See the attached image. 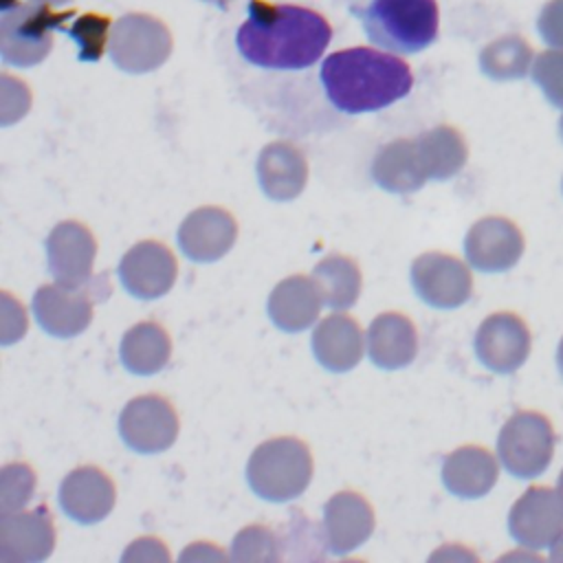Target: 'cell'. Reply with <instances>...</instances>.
Segmentation results:
<instances>
[{
    "mask_svg": "<svg viewBox=\"0 0 563 563\" xmlns=\"http://www.w3.org/2000/svg\"><path fill=\"white\" fill-rule=\"evenodd\" d=\"M422 167L429 178L444 180L462 169L466 161V147L462 136L446 125L433 128L416 139Z\"/></svg>",
    "mask_w": 563,
    "mask_h": 563,
    "instance_id": "4316f807",
    "label": "cell"
},
{
    "mask_svg": "<svg viewBox=\"0 0 563 563\" xmlns=\"http://www.w3.org/2000/svg\"><path fill=\"white\" fill-rule=\"evenodd\" d=\"M374 508L356 490H341L325 501L323 530L334 554H347L363 545L374 532Z\"/></svg>",
    "mask_w": 563,
    "mask_h": 563,
    "instance_id": "9a60e30c",
    "label": "cell"
},
{
    "mask_svg": "<svg viewBox=\"0 0 563 563\" xmlns=\"http://www.w3.org/2000/svg\"><path fill=\"white\" fill-rule=\"evenodd\" d=\"M330 37L328 20L308 7L249 0L246 20L238 29L235 44L253 66L301 70L323 55Z\"/></svg>",
    "mask_w": 563,
    "mask_h": 563,
    "instance_id": "6da1fadb",
    "label": "cell"
},
{
    "mask_svg": "<svg viewBox=\"0 0 563 563\" xmlns=\"http://www.w3.org/2000/svg\"><path fill=\"white\" fill-rule=\"evenodd\" d=\"M257 178L268 198L292 200L308 183V161L290 141H273L260 152Z\"/></svg>",
    "mask_w": 563,
    "mask_h": 563,
    "instance_id": "ac0fdd59",
    "label": "cell"
},
{
    "mask_svg": "<svg viewBox=\"0 0 563 563\" xmlns=\"http://www.w3.org/2000/svg\"><path fill=\"white\" fill-rule=\"evenodd\" d=\"M411 284L422 301L433 308H455L471 297L473 279L457 257L429 251L413 260Z\"/></svg>",
    "mask_w": 563,
    "mask_h": 563,
    "instance_id": "30bf717a",
    "label": "cell"
},
{
    "mask_svg": "<svg viewBox=\"0 0 563 563\" xmlns=\"http://www.w3.org/2000/svg\"><path fill=\"white\" fill-rule=\"evenodd\" d=\"M497 479V464L482 446H460L442 466L444 486L460 497H479Z\"/></svg>",
    "mask_w": 563,
    "mask_h": 563,
    "instance_id": "d4e9b609",
    "label": "cell"
},
{
    "mask_svg": "<svg viewBox=\"0 0 563 563\" xmlns=\"http://www.w3.org/2000/svg\"><path fill=\"white\" fill-rule=\"evenodd\" d=\"M418 332L400 312H380L367 330V354L380 369H400L416 358Z\"/></svg>",
    "mask_w": 563,
    "mask_h": 563,
    "instance_id": "ffe728a7",
    "label": "cell"
},
{
    "mask_svg": "<svg viewBox=\"0 0 563 563\" xmlns=\"http://www.w3.org/2000/svg\"><path fill=\"white\" fill-rule=\"evenodd\" d=\"M55 521L46 506L15 510L0 517V561L37 563L51 556L55 548Z\"/></svg>",
    "mask_w": 563,
    "mask_h": 563,
    "instance_id": "9c48e42d",
    "label": "cell"
},
{
    "mask_svg": "<svg viewBox=\"0 0 563 563\" xmlns=\"http://www.w3.org/2000/svg\"><path fill=\"white\" fill-rule=\"evenodd\" d=\"M178 413L165 396L145 394L132 398L119 416V433L136 453L167 451L178 438Z\"/></svg>",
    "mask_w": 563,
    "mask_h": 563,
    "instance_id": "52a82bcc",
    "label": "cell"
},
{
    "mask_svg": "<svg viewBox=\"0 0 563 563\" xmlns=\"http://www.w3.org/2000/svg\"><path fill=\"white\" fill-rule=\"evenodd\" d=\"M172 53L169 29L150 13H128L112 24L110 57L125 73L156 70Z\"/></svg>",
    "mask_w": 563,
    "mask_h": 563,
    "instance_id": "8992f818",
    "label": "cell"
},
{
    "mask_svg": "<svg viewBox=\"0 0 563 563\" xmlns=\"http://www.w3.org/2000/svg\"><path fill=\"white\" fill-rule=\"evenodd\" d=\"M238 238L235 218L222 207H200L178 227V246L194 262H216L224 257Z\"/></svg>",
    "mask_w": 563,
    "mask_h": 563,
    "instance_id": "4fadbf2b",
    "label": "cell"
},
{
    "mask_svg": "<svg viewBox=\"0 0 563 563\" xmlns=\"http://www.w3.org/2000/svg\"><path fill=\"white\" fill-rule=\"evenodd\" d=\"M202 2H209V4H216L218 9H227L233 0H202Z\"/></svg>",
    "mask_w": 563,
    "mask_h": 563,
    "instance_id": "836d02e7",
    "label": "cell"
},
{
    "mask_svg": "<svg viewBox=\"0 0 563 563\" xmlns=\"http://www.w3.org/2000/svg\"><path fill=\"white\" fill-rule=\"evenodd\" d=\"M321 295L306 275H290L282 279L268 297V317L284 332H301L310 328L321 310Z\"/></svg>",
    "mask_w": 563,
    "mask_h": 563,
    "instance_id": "7402d4cb",
    "label": "cell"
},
{
    "mask_svg": "<svg viewBox=\"0 0 563 563\" xmlns=\"http://www.w3.org/2000/svg\"><path fill=\"white\" fill-rule=\"evenodd\" d=\"M117 501L112 477L99 466L73 468L59 486L62 510L77 523H97L110 515Z\"/></svg>",
    "mask_w": 563,
    "mask_h": 563,
    "instance_id": "5bb4252c",
    "label": "cell"
},
{
    "mask_svg": "<svg viewBox=\"0 0 563 563\" xmlns=\"http://www.w3.org/2000/svg\"><path fill=\"white\" fill-rule=\"evenodd\" d=\"M46 2H51V4H62V2H66V0H46Z\"/></svg>",
    "mask_w": 563,
    "mask_h": 563,
    "instance_id": "e575fe53",
    "label": "cell"
},
{
    "mask_svg": "<svg viewBox=\"0 0 563 563\" xmlns=\"http://www.w3.org/2000/svg\"><path fill=\"white\" fill-rule=\"evenodd\" d=\"M312 282L323 299L325 306L343 310L356 303L363 286L361 268L358 264L347 257V255H328L323 257L314 271H312Z\"/></svg>",
    "mask_w": 563,
    "mask_h": 563,
    "instance_id": "484cf974",
    "label": "cell"
},
{
    "mask_svg": "<svg viewBox=\"0 0 563 563\" xmlns=\"http://www.w3.org/2000/svg\"><path fill=\"white\" fill-rule=\"evenodd\" d=\"M312 352L330 372H347L356 367L365 352V339L358 321L343 312L323 317L312 332Z\"/></svg>",
    "mask_w": 563,
    "mask_h": 563,
    "instance_id": "e0dca14e",
    "label": "cell"
},
{
    "mask_svg": "<svg viewBox=\"0 0 563 563\" xmlns=\"http://www.w3.org/2000/svg\"><path fill=\"white\" fill-rule=\"evenodd\" d=\"M176 275V255L158 240L136 242L119 262L121 284L136 299H158L167 295Z\"/></svg>",
    "mask_w": 563,
    "mask_h": 563,
    "instance_id": "ba28073f",
    "label": "cell"
},
{
    "mask_svg": "<svg viewBox=\"0 0 563 563\" xmlns=\"http://www.w3.org/2000/svg\"><path fill=\"white\" fill-rule=\"evenodd\" d=\"M321 84L336 110L361 114L383 110L409 95L413 75L409 64L391 53L354 46L323 59Z\"/></svg>",
    "mask_w": 563,
    "mask_h": 563,
    "instance_id": "7a4b0ae2",
    "label": "cell"
},
{
    "mask_svg": "<svg viewBox=\"0 0 563 563\" xmlns=\"http://www.w3.org/2000/svg\"><path fill=\"white\" fill-rule=\"evenodd\" d=\"M231 559L240 563H262V561H279L282 548L273 530L266 526H246L242 528L231 545Z\"/></svg>",
    "mask_w": 563,
    "mask_h": 563,
    "instance_id": "f1b7e54d",
    "label": "cell"
},
{
    "mask_svg": "<svg viewBox=\"0 0 563 563\" xmlns=\"http://www.w3.org/2000/svg\"><path fill=\"white\" fill-rule=\"evenodd\" d=\"M246 479L251 490L262 499H295L308 488L312 479V453L299 438H271L251 453L246 464Z\"/></svg>",
    "mask_w": 563,
    "mask_h": 563,
    "instance_id": "277c9868",
    "label": "cell"
},
{
    "mask_svg": "<svg viewBox=\"0 0 563 563\" xmlns=\"http://www.w3.org/2000/svg\"><path fill=\"white\" fill-rule=\"evenodd\" d=\"M475 350L479 361L495 372L515 369L528 350L526 325L508 312L490 314L477 330Z\"/></svg>",
    "mask_w": 563,
    "mask_h": 563,
    "instance_id": "d6986e66",
    "label": "cell"
},
{
    "mask_svg": "<svg viewBox=\"0 0 563 563\" xmlns=\"http://www.w3.org/2000/svg\"><path fill=\"white\" fill-rule=\"evenodd\" d=\"M372 178L391 194H411L427 183L416 139H396L378 150L372 163Z\"/></svg>",
    "mask_w": 563,
    "mask_h": 563,
    "instance_id": "603a6c76",
    "label": "cell"
},
{
    "mask_svg": "<svg viewBox=\"0 0 563 563\" xmlns=\"http://www.w3.org/2000/svg\"><path fill=\"white\" fill-rule=\"evenodd\" d=\"M35 473L24 462L4 464L0 471V510L2 515L22 510L24 504L33 497Z\"/></svg>",
    "mask_w": 563,
    "mask_h": 563,
    "instance_id": "f546056e",
    "label": "cell"
},
{
    "mask_svg": "<svg viewBox=\"0 0 563 563\" xmlns=\"http://www.w3.org/2000/svg\"><path fill=\"white\" fill-rule=\"evenodd\" d=\"M464 251L475 268L504 271L519 257L521 235L504 218H484L471 227Z\"/></svg>",
    "mask_w": 563,
    "mask_h": 563,
    "instance_id": "44dd1931",
    "label": "cell"
},
{
    "mask_svg": "<svg viewBox=\"0 0 563 563\" xmlns=\"http://www.w3.org/2000/svg\"><path fill=\"white\" fill-rule=\"evenodd\" d=\"M545 420L537 413L512 416L499 433V457L517 477H532L548 464Z\"/></svg>",
    "mask_w": 563,
    "mask_h": 563,
    "instance_id": "2e32d148",
    "label": "cell"
},
{
    "mask_svg": "<svg viewBox=\"0 0 563 563\" xmlns=\"http://www.w3.org/2000/svg\"><path fill=\"white\" fill-rule=\"evenodd\" d=\"M64 31L68 33V37L77 40L81 62H97L106 53L110 18L101 13H84L70 20V24Z\"/></svg>",
    "mask_w": 563,
    "mask_h": 563,
    "instance_id": "83f0119b",
    "label": "cell"
},
{
    "mask_svg": "<svg viewBox=\"0 0 563 563\" xmlns=\"http://www.w3.org/2000/svg\"><path fill=\"white\" fill-rule=\"evenodd\" d=\"M33 312L44 332L59 339L77 336L92 321V297L84 286L46 284L33 297Z\"/></svg>",
    "mask_w": 563,
    "mask_h": 563,
    "instance_id": "7c38bea8",
    "label": "cell"
},
{
    "mask_svg": "<svg viewBox=\"0 0 563 563\" xmlns=\"http://www.w3.org/2000/svg\"><path fill=\"white\" fill-rule=\"evenodd\" d=\"M180 559H183V561H189V559H194V561H198V559L207 561V559H227V554L220 552L218 548H213V543H211V545H209V543H191V545L183 552Z\"/></svg>",
    "mask_w": 563,
    "mask_h": 563,
    "instance_id": "d6a6232c",
    "label": "cell"
},
{
    "mask_svg": "<svg viewBox=\"0 0 563 563\" xmlns=\"http://www.w3.org/2000/svg\"><path fill=\"white\" fill-rule=\"evenodd\" d=\"M97 240L92 231L77 222L64 220L46 238V257L51 275L70 286H84L92 277Z\"/></svg>",
    "mask_w": 563,
    "mask_h": 563,
    "instance_id": "8fae6325",
    "label": "cell"
},
{
    "mask_svg": "<svg viewBox=\"0 0 563 563\" xmlns=\"http://www.w3.org/2000/svg\"><path fill=\"white\" fill-rule=\"evenodd\" d=\"M123 561H169V552L163 541L154 537H143V539H136L123 552Z\"/></svg>",
    "mask_w": 563,
    "mask_h": 563,
    "instance_id": "1f68e13d",
    "label": "cell"
},
{
    "mask_svg": "<svg viewBox=\"0 0 563 563\" xmlns=\"http://www.w3.org/2000/svg\"><path fill=\"white\" fill-rule=\"evenodd\" d=\"M367 37L394 53L413 55L433 44L438 35L435 0H372L365 7H352Z\"/></svg>",
    "mask_w": 563,
    "mask_h": 563,
    "instance_id": "3957f363",
    "label": "cell"
},
{
    "mask_svg": "<svg viewBox=\"0 0 563 563\" xmlns=\"http://www.w3.org/2000/svg\"><path fill=\"white\" fill-rule=\"evenodd\" d=\"M119 356L132 374L150 376L161 372L172 356V339L156 321H141L132 325L119 345Z\"/></svg>",
    "mask_w": 563,
    "mask_h": 563,
    "instance_id": "cb8c5ba5",
    "label": "cell"
},
{
    "mask_svg": "<svg viewBox=\"0 0 563 563\" xmlns=\"http://www.w3.org/2000/svg\"><path fill=\"white\" fill-rule=\"evenodd\" d=\"M2 343L9 345L13 341H18L24 330H26V317H24V310L18 301H13V297L9 292H2Z\"/></svg>",
    "mask_w": 563,
    "mask_h": 563,
    "instance_id": "4dcf8cb0",
    "label": "cell"
},
{
    "mask_svg": "<svg viewBox=\"0 0 563 563\" xmlns=\"http://www.w3.org/2000/svg\"><path fill=\"white\" fill-rule=\"evenodd\" d=\"M46 0H20L9 9H2L0 18V53L11 66L40 64L51 46L53 31L66 29L75 11H57Z\"/></svg>",
    "mask_w": 563,
    "mask_h": 563,
    "instance_id": "5b68a950",
    "label": "cell"
}]
</instances>
